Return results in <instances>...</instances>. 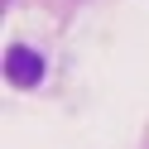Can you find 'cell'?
Wrapping results in <instances>:
<instances>
[{"instance_id": "obj_1", "label": "cell", "mask_w": 149, "mask_h": 149, "mask_svg": "<svg viewBox=\"0 0 149 149\" xmlns=\"http://www.w3.org/2000/svg\"><path fill=\"white\" fill-rule=\"evenodd\" d=\"M5 77L15 87H39L43 82V58L34 48H24V43H10L5 48Z\"/></svg>"}]
</instances>
